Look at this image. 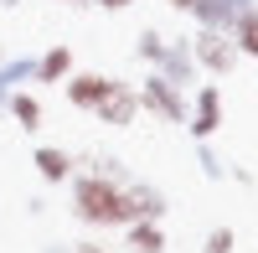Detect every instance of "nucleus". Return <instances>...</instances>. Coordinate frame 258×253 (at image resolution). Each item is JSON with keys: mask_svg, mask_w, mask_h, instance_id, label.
<instances>
[{"mask_svg": "<svg viewBox=\"0 0 258 253\" xmlns=\"http://www.w3.org/2000/svg\"><path fill=\"white\" fill-rule=\"evenodd\" d=\"M57 6H93V0H57Z\"/></svg>", "mask_w": 258, "mask_h": 253, "instance_id": "5701e85b", "label": "nucleus"}, {"mask_svg": "<svg viewBox=\"0 0 258 253\" xmlns=\"http://www.w3.org/2000/svg\"><path fill=\"white\" fill-rule=\"evenodd\" d=\"M160 52H165V36H160L155 26H145V31H140V41H135V57H145L150 68H155V62H160Z\"/></svg>", "mask_w": 258, "mask_h": 253, "instance_id": "2eb2a0df", "label": "nucleus"}, {"mask_svg": "<svg viewBox=\"0 0 258 253\" xmlns=\"http://www.w3.org/2000/svg\"><path fill=\"white\" fill-rule=\"evenodd\" d=\"M98 124H114V130H124V124H135V114H140V93L135 88H129V83H109V93H103L98 98Z\"/></svg>", "mask_w": 258, "mask_h": 253, "instance_id": "423d86ee", "label": "nucleus"}, {"mask_svg": "<svg viewBox=\"0 0 258 253\" xmlns=\"http://www.w3.org/2000/svg\"><path fill=\"white\" fill-rule=\"evenodd\" d=\"M135 93H140V109H145V114H155L160 124H186V109H191V98L176 88V83H165L155 68H150V78L140 83Z\"/></svg>", "mask_w": 258, "mask_h": 253, "instance_id": "f03ea898", "label": "nucleus"}, {"mask_svg": "<svg viewBox=\"0 0 258 253\" xmlns=\"http://www.w3.org/2000/svg\"><path fill=\"white\" fill-rule=\"evenodd\" d=\"M73 217L88 227H129V207H124V186L103 181V176H78L73 181Z\"/></svg>", "mask_w": 258, "mask_h": 253, "instance_id": "f257e3e1", "label": "nucleus"}, {"mask_svg": "<svg viewBox=\"0 0 258 253\" xmlns=\"http://www.w3.org/2000/svg\"><path fill=\"white\" fill-rule=\"evenodd\" d=\"M88 165H93V176H103V181H119V186L129 181V171H124V165H119L114 155H93Z\"/></svg>", "mask_w": 258, "mask_h": 253, "instance_id": "f3484780", "label": "nucleus"}, {"mask_svg": "<svg viewBox=\"0 0 258 253\" xmlns=\"http://www.w3.org/2000/svg\"><path fill=\"white\" fill-rule=\"evenodd\" d=\"M232 243H238V233H232V227H212L207 243H202V253H232Z\"/></svg>", "mask_w": 258, "mask_h": 253, "instance_id": "a211bd4d", "label": "nucleus"}, {"mask_svg": "<svg viewBox=\"0 0 258 253\" xmlns=\"http://www.w3.org/2000/svg\"><path fill=\"white\" fill-rule=\"evenodd\" d=\"M155 73H160L165 83H176L181 93L197 88L202 68H197V57H191V36H165V52H160V62H155Z\"/></svg>", "mask_w": 258, "mask_h": 253, "instance_id": "20e7f679", "label": "nucleus"}, {"mask_svg": "<svg viewBox=\"0 0 258 253\" xmlns=\"http://www.w3.org/2000/svg\"><path fill=\"white\" fill-rule=\"evenodd\" d=\"M191 57H197V68L212 73V78H227V73L243 62L227 31H207V26H197V36H191Z\"/></svg>", "mask_w": 258, "mask_h": 253, "instance_id": "7ed1b4c3", "label": "nucleus"}, {"mask_svg": "<svg viewBox=\"0 0 258 253\" xmlns=\"http://www.w3.org/2000/svg\"><path fill=\"white\" fill-rule=\"evenodd\" d=\"M109 83H114V78H103V73H73V78H68V103L93 114V109H98V98L109 93Z\"/></svg>", "mask_w": 258, "mask_h": 253, "instance_id": "6e6552de", "label": "nucleus"}, {"mask_svg": "<svg viewBox=\"0 0 258 253\" xmlns=\"http://www.w3.org/2000/svg\"><path fill=\"white\" fill-rule=\"evenodd\" d=\"M6 109H11V119H16V130H41V98L36 93H26V88H16L11 98H6Z\"/></svg>", "mask_w": 258, "mask_h": 253, "instance_id": "f8f14e48", "label": "nucleus"}, {"mask_svg": "<svg viewBox=\"0 0 258 253\" xmlns=\"http://www.w3.org/2000/svg\"><path fill=\"white\" fill-rule=\"evenodd\" d=\"M73 78V47H47L36 57V83H68Z\"/></svg>", "mask_w": 258, "mask_h": 253, "instance_id": "9b49d317", "label": "nucleus"}, {"mask_svg": "<svg viewBox=\"0 0 258 253\" xmlns=\"http://www.w3.org/2000/svg\"><path fill=\"white\" fill-rule=\"evenodd\" d=\"M0 6H6V11H16V6H21V0H0Z\"/></svg>", "mask_w": 258, "mask_h": 253, "instance_id": "b1692460", "label": "nucleus"}, {"mask_svg": "<svg viewBox=\"0 0 258 253\" xmlns=\"http://www.w3.org/2000/svg\"><path fill=\"white\" fill-rule=\"evenodd\" d=\"M191 21L207 26V31H227L232 26V11L222 6V0H197V6H191Z\"/></svg>", "mask_w": 258, "mask_h": 253, "instance_id": "4468645a", "label": "nucleus"}, {"mask_svg": "<svg viewBox=\"0 0 258 253\" xmlns=\"http://www.w3.org/2000/svg\"><path fill=\"white\" fill-rule=\"evenodd\" d=\"M31 165H36V176H41V181H68V176H73V155H68V150H57V145H36Z\"/></svg>", "mask_w": 258, "mask_h": 253, "instance_id": "9d476101", "label": "nucleus"}, {"mask_svg": "<svg viewBox=\"0 0 258 253\" xmlns=\"http://www.w3.org/2000/svg\"><path fill=\"white\" fill-rule=\"evenodd\" d=\"M93 6H98V11H129L135 0H93Z\"/></svg>", "mask_w": 258, "mask_h": 253, "instance_id": "aec40b11", "label": "nucleus"}, {"mask_svg": "<svg viewBox=\"0 0 258 253\" xmlns=\"http://www.w3.org/2000/svg\"><path fill=\"white\" fill-rule=\"evenodd\" d=\"M197 165H202V176H207V181H222V176H227V165H222V155L212 150L207 140H197Z\"/></svg>", "mask_w": 258, "mask_h": 253, "instance_id": "dca6fc26", "label": "nucleus"}, {"mask_svg": "<svg viewBox=\"0 0 258 253\" xmlns=\"http://www.w3.org/2000/svg\"><path fill=\"white\" fill-rule=\"evenodd\" d=\"M186 130L197 140H212L222 130V88L217 83H197V93H191V109H186Z\"/></svg>", "mask_w": 258, "mask_h": 253, "instance_id": "39448f33", "label": "nucleus"}, {"mask_svg": "<svg viewBox=\"0 0 258 253\" xmlns=\"http://www.w3.org/2000/svg\"><path fill=\"white\" fill-rule=\"evenodd\" d=\"M222 6H227L232 16H238V11H248V6H258V0H222Z\"/></svg>", "mask_w": 258, "mask_h": 253, "instance_id": "412c9836", "label": "nucleus"}, {"mask_svg": "<svg viewBox=\"0 0 258 253\" xmlns=\"http://www.w3.org/2000/svg\"><path fill=\"white\" fill-rule=\"evenodd\" d=\"M170 11H181V16H191V6H197V0H165Z\"/></svg>", "mask_w": 258, "mask_h": 253, "instance_id": "4be33fe9", "label": "nucleus"}, {"mask_svg": "<svg viewBox=\"0 0 258 253\" xmlns=\"http://www.w3.org/2000/svg\"><path fill=\"white\" fill-rule=\"evenodd\" d=\"M227 36H232V47H238V57H258V6H248V11L232 16Z\"/></svg>", "mask_w": 258, "mask_h": 253, "instance_id": "1a4fd4ad", "label": "nucleus"}, {"mask_svg": "<svg viewBox=\"0 0 258 253\" xmlns=\"http://www.w3.org/2000/svg\"><path fill=\"white\" fill-rule=\"evenodd\" d=\"M47 253H109L103 243H52Z\"/></svg>", "mask_w": 258, "mask_h": 253, "instance_id": "6ab92c4d", "label": "nucleus"}, {"mask_svg": "<svg viewBox=\"0 0 258 253\" xmlns=\"http://www.w3.org/2000/svg\"><path fill=\"white\" fill-rule=\"evenodd\" d=\"M124 207H129V222H160L165 217V192L150 181H124Z\"/></svg>", "mask_w": 258, "mask_h": 253, "instance_id": "0eeeda50", "label": "nucleus"}, {"mask_svg": "<svg viewBox=\"0 0 258 253\" xmlns=\"http://www.w3.org/2000/svg\"><path fill=\"white\" fill-rule=\"evenodd\" d=\"M124 243H129V253H165V227L160 222H129Z\"/></svg>", "mask_w": 258, "mask_h": 253, "instance_id": "ddd939ff", "label": "nucleus"}, {"mask_svg": "<svg viewBox=\"0 0 258 253\" xmlns=\"http://www.w3.org/2000/svg\"><path fill=\"white\" fill-rule=\"evenodd\" d=\"M0 62H6V52H0Z\"/></svg>", "mask_w": 258, "mask_h": 253, "instance_id": "393cba45", "label": "nucleus"}]
</instances>
